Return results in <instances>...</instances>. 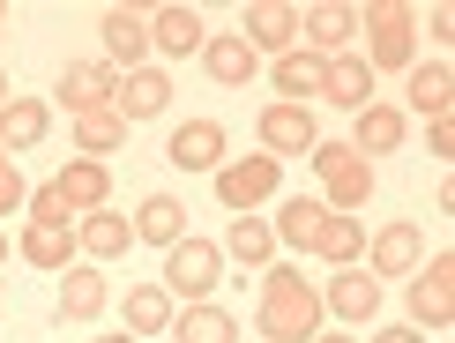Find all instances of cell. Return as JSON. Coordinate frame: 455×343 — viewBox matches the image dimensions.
I'll list each match as a JSON object with an SVG mask.
<instances>
[{"instance_id": "6da1fadb", "label": "cell", "mask_w": 455, "mask_h": 343, "mask_svg": "<svg viewBox=\"0 0 455 343\" xmlns=\"http://www.w3.org/2000/svg\"><path fill=\"white\" fill-rule=\"evenodd\" d=\"M321 283H307L291 261L261 269V299H254V336L261 343H314L321 336Z\"/></svg>"}, {"instance_id": "7a4b0ae2", "label": "cell", "mask_w": 455, "mask_h": 343, "mask_svg": "<svg viewBox=\"0 0 455 343\" xmlns=\"http://www.w3.org/2000/svg\"><path fill=\"white\" fill-rule=\"evenodd\" d=\"M358 37H366V60L373 75L395 68V75H411L419 68V8H403V0H366L358 8Z\"/></svg>"}, {"instance_id": "3957f363", "label": "cell", "mask_w": 455, "mask_h": 343, "mask_svg": "<svg viewBox=\"0 0 455 343\" xmlns=\"http://www.w3.org/2000/svg\"><path fill=\"white\" fill-rule=\"evenodd\" d=\"M307 164L321 172V209H336V217H351V209H366V202H373V164L358 157L351 142H329V135H321Z\"/></svg>"}, {"instance_id": "277c9868", "label": "cell", "mask_w": 455, "mask_h": 343, "mask_svg": "<svg viewBox=\"0 0 455 343\" xmlns=\"http://www.w3.org/2000/svg\"><path fill=\"white\" fill-rule=\"evenodd\" d=\"M217 283H224L217 239H195V232H187L180 246H164V291H172V307H202Z\"/></svg>"}, {"instance_id": "5b68a950", "label": "cell", "mask_w": 455, "mask_h": 343, "mask_svg": "<svg viewBox=\"0 0 455 343\" xmlns=\"http://www.w3.org/2000/svg\"><path fill=\"white\" fill-rule=\"evenodd\" d=\"M448 321H455V254H433L411 269V329L441 336Z\"/></svg>"}, {"instance_id": "8992f818", "label": "cell", "mask_w": 455, "mask_h": 343, "mask_svg": "<svg viewBox=\"0 0 455 343\" xmlns=\"http://www.w3.org/2000/svg\"><path fill=\"white\" fill-rule=\"evenodd\" d=\"M276 187H283V164L276 157H224L217 164V202L232 209V217H254Z\"/></svg>"}, {"instance_id": "52a82bcc", "label": "cell", "mask_w": 455, "mask_h": 343, "mask_svg": "<svg viewBox=\"0 0 455 343\" xmlns=\"http://www.w3.org/2000/svg\"><path fill=\"white\" fill-rule=\"evenodd\" d=\"M254 135H261V157H314V142H321V120L307 105H261V120H254Z\"/></svg>"}, {"instance_id": "ba28073f", "label": "cell", "mask_w": 455, "mask_h": 343, "mask_svg": "<svg viewBox=\"0 0 455 343\" xmlns=\"http://www.w3.org/2000/svg\"><path fill=\"white\" fill-rule=\"evenodd\" d=\"M98 37H105V68L112 75H135V68H149V8H105L98 15Z\"/></svg>"}, {"instance_id": "9c48e42d", "label": "cell", "mask_w": 455, "mask_h": 343, "mask_svg": "<svg viewBox=\"0 0 455 343\" xmlns=\"http://www.w3.org/2000/svg\"><path fill=\"white\" fill-rule=\"evenodd\" d=\"M239 37L261 52V60H283V52L299 45V8L291 0H254V8L239 15Z\"/></svg>"}, {"instance_id": "30bf717a", "label": "cell", "mask_w": 455, "mask_h": 343, "mask_svg": "<svg viewBox=\"0 0 455 343\" xmlns=\"http://www.w3.org/2000/svg\"><path fill=\"white\" fill-rule=\"evenodd\" d=\"M351 37H358V8H344V0H314V8H299V45L321 52V60L351 52Z\"/></svg>"}, {"instance_id": "8fae6325", "label": "cell", "mask_w": 455, "mask_h": 343, "mask_svg": "<svg viewBox=\"0 0 455 343\" xmlns=\"http://www.w3.org/2000/svg\"><path fill=\"white\" fill-rule=\"evenodd\" d=\"M419 261H426V232L411 217H395V224H381L366 239V276H411Z\"/></svg>"}, {"instance_id": "7c38bea8", "label": "cell", "mask_w": 455, "mask_h": 343, "mask_svg": "<svg viewBox=\"0 0 455 343\" xmlns=\"http://www.w3.org/2000/svg\"><path fill=\"white\" fill-rule=\"evenodd\" d=\"M52 98H60L75 120H83V112H112V98H120V75H112L105 60H68V68H60V90H52Z\"/></svg>"}, {"instance_id": "4fadbf2b", "label": "cell", "mask_w": 455, "mask_h": 343, "mask_svg": "<svg viewBox=\"0 0 455 343\" xmlns=\"http://www.w3.org/2000/svg\"><path fill=\"white\" fill-rule=\"evenodd\" d=\"M321 314H336V321H351V329H366V321L381 314V276L336 269L329 283H321Z\"/></svg>"}, {"instance_id": "5bb4252c", "label": "cell", "mask_w": 455, "mask_h": 343, "mask_svg": "<svg viewBox=\"0 0 455 343\" xmlns=\"http://www.w3.org/2000/svg\"><path fill=\"white\" fill-rule=\"evenodd\" d=\"M52 187H60L68 217H98V209L112 202V164H98V157H68L60 172H52Z\"/></svg>"}, {"instance_id": "9a60e30c", "label": "cell", "mask_w": 455, "mask_h": 343, "mask_svg": "<svg viewBox=\"0 0 455 343\" xmlns=\"http://www.w3.org/2000/svg\"><path fill=\"white\" fill-rule=\"evenodd\" d=\"M403 135H411V120H403V105H381L373 98L366 112H351V149L358 157H395V149H403Z\"/></svg>"}, {"instance_id": "2e32d148", "label": "cell", "mask_w": 455, "mask_h": 343, "mask_svg": "<svg viewBox=\"0 0 455 343\" xmlns=\"http://www.w3.org/2000/svg\"><path fill=\"white\" fill-rule=\"evenodd\" d=\"M307 254L329 261V269H358V254H366V217H336V209H321Z\"/></svg>"}, {"instance_id": "e0dca14e", "label": "cell", "mask_w": 455, "mask_h": 343, "mask_svg": "<svg viewBox=\"0 0 455 343\" xmlns=\"http://www.w3.org/2000/svg\"><path fill=\"white\" fill-rule=\"evenodd\" d=\"M164 157L180 172H217L224 164V120H180L172 142H164Z\"/></svg>"}, {"instance_id": "ac0fdd59", "label": "cell", "mask_w": 455, "mask_h": 343, "mask_svg": "<svg viewBox=\"0 0 455 343\" xmlns=\"http://www.w3.org/2000/svg\"><path fill=\"white\" fill-rule=\"evenodd\" d=\"M52 135V105L45 98H8L0 105V157H23Z\"/></svg>"}, {"instance_id": "d6986e66", "label": "cell", "mask_w": 455, "mask_h": 343, "mask_svg": "<svg viewBox=\"0 0 455 343\" xmlns=\"http://www.w3.org/2000/svg\"><path fill=\"white\" fill-rule=\"evenodd\" d=\"M202 8H149V52H164V60H187V52H202Z\"/></svg>"}, {"instance_id": "ffe728a7", "label": "cell", "mask_w": 455, "mask_h": 343, "mask_svg": "<svg viewBox=\"0 0 455 343\" xmlns=\"http://www.w3.org/2000/svg\"><path fill=\"white\" fill-rule=\"evenodd\" d=\"M105 269H98V261H75V269H60V307H52V314H60V329H68V321H98L105 314Z\"/></svg>"}, {"instance_id": "44dd1931", "label": "cell", "mask_w": 455, "mask_h": 343, "mask_svg": "<svg viewBox=\"0 0 455 343\" xmlns=\"http://www.w3.org/2000/svg\"><path fill=\"white\" fill-rule=\"evenodd\" d=\"M164 105H172V75H164V68H135V75H120V98H112V112H120L127 127H135V120H157Z\"/></svg>"}, {"instance_id": "7402d4cb", "label": "cell", "mask_w": 455, "mask_h": 343, "mask_svg": "<svg viewBox=\"0 0 455 343\" xmlns=\"http://www.w3.org/2000/svg\"><path fill=\"white\" fill-rule=\"evenodd\" d=\"M135 246V224L98 209V217H75V261H120Z\"/></svg>"}, {"instance_id": "603a6c76", "label": "cell", "mask_w": 455, "mask_h": 343, "mask_svg": "<svg viewBox=\"0 0 455 343\" xmlns=\"http://www.w3.org/2000/svg\"><path fill=\"white\" fill-rule=\"evenodd\" d=\"M202 68H210V83H224V90H246L261 75V52L246 45V37L232 30V37H202Z\"/></svg>"}, {"instance_id": "cb8c5ba5", "label": "cell", "mask_w": 455, "mask_h": 343, "mask_svg": "<svg viewBox=\"0 0 455 343\" xmlns=\"http://www.w3.org/2000/svg\"><path fill=\"white\" fill-rule=\"evenodd\" d=\"M321 98L344 105V112H366V105H373V68L358 60V52H336V60H321Z\"/></svg>"}, {"instance_id": "d4e9b609", "label": "cell", "mask_w": 455, "mask_h": 343, "mask_svg": "<svg viewBox=\"0 0 455 343\" xmlns=\"http://www.w3.org/2000/svg\"><path fill=\"white\" fill-rule=\"evenodd\" d=\"M15 254H23L30 269H45V276L75 269V224H23V239H15Z\"/></svg>"}, {"instance_id": "484cf974", "label": "cell", "mask_w": 455, "mask_h": 343, "mask_svg": "<svg viewBox=\"0 0 455 343\" xmlns=\"http://www.w3.org/2000/svg\"><path fill=\"white\" fill-rule=\"evenodd\" d=\"M403 98H411V112H426V120H441V112L455 105V68L448 60H419L403 75ZM403 112V120H411Z\"/></svg>"}, {"instance_id": "4316f807", "label": "cell", "mask_w": 455, "mask_h": 343, "mask_svg": "<svg viewBox=\"0 0 455 343\" xmlns=\"http://www.w3.org/2000/svg\"><path fill=\"white\" fill-rule=\"evenodd\" d=\"M269 83H276V105H307V98H321V52L291 45L283 60H269Z\"/></svg>"}, {"instance_id": "83f0119b", "label": "cell", "mask_w": 455, "mask_h": 343, "mask_svg": "<svg viewBox=\"0 0 455 343\" xmlns=\"http://www.w3.org/2000/svg\"><path fill=\"white\" fill-rule=\"evenodd\" d=\"M217 254H224V261H239V269H269V254H276L269 217H232V232L217 239Z\"/></svg>"}, {"instance_id": "f1b7e54d", "label": "cell", "mask_w": 455, "mask_h": 343, "mask_svg": "<svg viewBox=\"0 0 455 343\" xmlns=\"http://www.w3.org/2000/svg\"><path fill=\"white\" fill-rule=\"evenodd\" d=\"M164 336H172V343H239V321L224 314L217 299H202V307H180Z\"/></svg>"}, {"instance_id": "f546056e", "label": "cell", "mask_w": 455, "mask_h": 343, "mask_svg": "<svg viewBox=\"0 0 455 343\" xmlns=\"http://www.w3.org/2000/svg\"><path fill=\"white\" fill-rule=\"evenodd\" d=\"M172 291H164V283H135V291H127V307H120V321H127V336H164V329H172Z\"/></svg>"}, {"instance_id": "4dcf8cb0", "label": "cell", "mask_w": 455, "mask_h": 343, "mask_svg": "<svg viewBox=\"0 0 455 343\" xmlns=\"http://www.w3.org/2000/svg\"><path fill=\"white\" fill-rule=\"evenodd\" d=\"M135 239H149V246H180V239H187V202H180V195H142V209H135Z\"/></svg>"}, {"instance_id": "1f68e13d", "label": "cell", "mask_w": 455, "mask_h": 343, "mask_svg": "<svg viewBox=\"0 0 455 343\" xmlns=\"http://www.w3.org/2000/svg\"><path fill=\"white\" fill-rule=\"evenodd\" d=\"M112 149H127V120L120 112H83V120H75V157H112Z\"/></svg>"}, {"instance_id": "d6a6232c", "label": "cell", "mask_w": 455, "mask_h": 343, "mask_svg": "<svg viewBox=\"0 0 455 343\" xmlns=\"http://www.w3.org/2000/svg\"><path fill=\"white\" fill-rule=\"evenodd\" d=\"M314 224H321V195H291V202L276 209V224H269V232H276L283 246H299V254H307V239H314Z\"/></svg>"}, {"instance_id": "836d02e7", "label": "cell", "mask_w": 455, "mask_h": 343, "mask_svg": "<svg viewBox=\"0 0 455 343\" xmlns=\"http://www.w3.org/2000/svg\"><path fill=\"white\" fill-rule=\"evenodd\" d=\"M23 217H30V224H75V217H68V202H60V187H52V179H45V187H30Z\"/></svg>"}, {"instance_id": "e575fe53", "label": "cell", "mask_w": 455, "mask_h": 343, "mask_svg": "<svg viewBox=\"0 0 455 343\" xmlns=\"http://www.w3.org/2000/svg\"><path fill=\"white\" fill-rule=\"evenodd\" d=\"M23 202H30V179L15 172V157H0V217H23Z\"/></svg>"}, {"instance_id": "d590c367", "label": "cell", "mask_w": 455, "mask_h": 343, "mask_svg": "<svg viewBox=\"0 0 455 343\" xmlns=\"http://www.w3.org/2000/svg\"><path fill=\"white\" fill-rule=\"evenodd\" d=\"M426 149H433V157H455V112L426 120Z\"/></svg>"}, {"instance_id": "8d00e7d4", "label": "cell", "mask_w": 455, "mask_h": 343, "mask_svg": "<svg viewBox=\"0 0 455 343\" xmlns=\"http://www.w3.org/2000/svg\"><path fill=\"white\" fill-rule=\"evenodd\" d=\"M373 343H426V336H419V329H381Z\"/></svg>"}, {"instance_id": "74e56055", "label": "cell", "mask_w": 455, "mask_h": 343, "mask_svg": "<svg viewBox=\"0 0 455 343\" xmlns=\"http://www.w3.org/2000/svg\"><path fill=\"white\" fill-rule=\"evenodd\" d=\"M8 98H15V83H8V68H0V105H8Z\"/></svg>"}, {"instance_id": "f35d334b", "label": "cell", "mask_w": 455, "mask_h": 343, "mask_svg": "<svg viewBox=\"0 0 455 343\" xmlns=\"http://www.w3.org/2000/svg\"><path fill=\"white\" fill-rule=\"evenodd\" d=\"M90 343H135V336H127V329H120V336H90Z\"/></svg>"}, {"instance_id": "ab89813d", "label": "cell", "mask_w": 455, "mask_h": 343, "mask_svg": "<svg viewBox=\"0 0 455 343\" xmlns=\"http://www.w3.org/2000/svg\"><path fill=\"white\" fill-rule=\"evenodd\" d=\"M314 343H358V336H314Z\"/></svg>"}, {"instance_id": "60d3db41", "label": "cell", "mask_w": 455, "mask_h": 343, "mask_svg": "<svg viewBox=\"0 0 455 343\" xmlns=\"http://www.w3.org/2000/svg\"><path fill=\"white\" fill-rule=\"evenodd\" d=\"M0 37H8V8H0Z\"/></svg>"}, {"instance_id": "b9f144b4", "label": "cell", "mask_w": 455, "mask_h": 343, "mask_svg": "<svg viewBox=\"0 0 455 343\" xmlns=\"http://www.w3.org/2000/svg\"><path fill=\"white\" fill-rule=\"evenodd\" d=\"M0 261H8V232H0Z\"/></svg>"}]
</instances>
